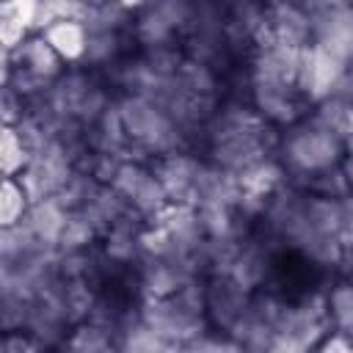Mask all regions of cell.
Here are the masks:
<instances>
[{
    "label": "cell",
    "mask_w": 353,
    "mask_h": 353,
    "mask_svg": "<svg viewBox=\"0 0 353 353\" xmlns=\"http://www.w3.org/2000/svg\"><path fill=\"white\" fill-rule=\"evenodd\" d=\"M201 138L207 146V160L232 171L243 174L254 163L276 154L279 135L251 102L229 99L215 108V113L201 127Z\"/></svg>",
    "instance_id": "6da1fadb"
},
{
    "label": "cell",
    "mask_w": 353,
    "mask_h": 353,
    "mask_svg": "<svg viewBox=\"0 0 353 353\" xmlns=\"http://www.w3.org/2000/svg\"><path fill=\"white\" fill-rule=\"evenodd\" d=\"M276 154L287 171V179L306 188V182L342 163L345 157V138L320 124L314 116H303L301 121L290 124L279 135Z\"/></svg>",
    "instance_id": "7a4b0ae2"
},
{
    "label": "cell",
    "mask_w": 353,
    "mask_h": 353,
    "mask_svg": "<svg viewBox=\"0 0 353 353\" xmlns=\"http://www.w3.org/2000/svg\"><path fill=\"white\" fill-rule=\"evenodd\" d=\"M116 105H119V113H121V121H124V130L132 146L146 160L188 149L190 135L154 99L141 97V94H119Z\"/></svg>",
    "instance_id": "3957f363"
},
{
    "label": "cell",
    "mask_w": 353,
    "mask_h": 353,
    "mask_svg": "<svg viewBox=\"0 0 353 353\" xmlns=\"http://www.w3.org/2000/svg\"><path fill=\"white\" fill-rule=\"evenodd\" d=\"M331 331L325 292H306L298 301H287L276 325L273 350L281 353H303L320 347L323 336Z\"/></svg>",
    "instance_id": "277c9868"
},
{
    "label": "cell",
    "mask_w": 353,
    "mask_h": 353,
    "mask_svg": "<svg viewBox=\"0 0 353 353\" xmlns=\"http://www.w3.org/2000/svg\"><path fill=\"white\" fill-rule=\"evenodd\" d=\"M196 0H149L141 11L132 14V39L141 47L176 44L185 39L193 19Z\"/></svg>",
    "instance_id": "5b68a950"
},
{
    "label": "cell",
    "mask_w": 353,
    "mask_h": 353,
    "mask_svg": "<svg viewBox=\"0 0 353 353\" xmlns=\"http://www.w3.org/2000/svg\"><path fill=\"white\" fill-rule=\"evenodd\" d=\"M108 185H113L146 223H152L171 204V199L149 160H135V157L124 160Z\"/></svg>",
    "instance_id": "8992f818"
},
{
    "label": "cell",
    "mask_w": 353,
    "mask_h": 353,
    "mask_svg": "<svg viewBox=\"0 0 353 353\" xmlns=\"http://www.w3.org/2000/svg\"><path fill=\"white\" fill-rule=\"evenodd\" d=\"M248 102L270 127H290L303 119V108L309 105L298 85L248 72Z\"/></svg>",
    "instance_id": "52a82bcc"
},
{
    "label": "cell",
    "mask_w": 353,
    "mask_h": 353,
    "mask_svg": "<svg viewBox=\"0 0 353 353\" xmlns=\"http://www.w3.org/2000/svg\"><path fill=\"white\" fill-rule=\"evenodd\" d=\"M287 298L270 292V290H254L245 312L232 325V339L240 345V350H273L276 325L281 317Z\"/></svg>",
    "instance_id": "ba28073f"
},
{
    "label": "cell",
    "mask_w": 353,
    "mask_h": 353,
    "mask_svg": "<svg viewBox=\"0 0 353 353\" xmlns=\"http://www.w3.org/2000/svg\"><path fill=\"white\" fill-rule=\"evenodd\" d=\"M347 69H350V66H347L342 58H336L334 52H328L325 47H320V44L312 41V44H306L303 52H301L295 85H298V91L303 94V99H306L309 105H317V102H323L325 97L334 94L336 83L342 80V74H345Z\"/></svg>",
    "instance_id": "9c48e42d"
},
{
    "label": "cell",
    "mask_w": 353,
    "mask_h": 353,
    "mask_svg": "<svg viewBox=\"0 0 353 353\" xmlns=\"http://www.w3.org/2000/svg\"><path fill=\"white\" fill-rule=\"evenodd\" d=\"M135 281L141 290V298H160L176 292L190 279L201 276L193 262L179 256H163V254H143L135 262Z\"/></svg>",
    "instance_id": "30bf717a"
},
{
    "label": "cell",
    "mask_w": 353,
    "mask_h": 353,
    "mask_svg": "<svg viewBox=\"0 0 353 353\" xmlns=\"http://www.w3.org/2000/svg\"><path fill=\"white\" fill-rule=\"evenodd\" d=\"M204 301H207L210 325L229 334L232 325L245 312L251 301V290H245L229 273H212V276H204Z\"/></svg>",
    "instance_id": "8fae6325"
},
{
    "label": "cell",
    "mask_w": 353,
    "mask_h": 353,
    "mask_svg": "<svg viewBox=\"0 0 353 353\" xmlns=\"http://www.w3.org/2000/svg\"><path fill=\"white\" fill-rule=\"evenodd\" d=\"M312 41L353 66V3L350 6H314Z\"/></svg>",
    "instance_id": "7c38bea8"
},
{
    "label": "cell",
    "mask_w": 353,
    "mask_h": 353,
    "mask_svg": "<svg viewBox=\"0 0 353 353\" xmlns=\"http://www.w3.org/2000/svg\"><path fill=\"white\" fill-rule=\"evenodd\" d=\"M152 168H154L157 179L163 182L171 201L193 204L196 185H199V176H201V168H204V157H196L190 149H179V152L154 157Z\"/></svg>",
    "instance_id": "4fadbf2b"
},
{
    "label": "cell",
    "mask_w": 353,
    "mask_h": 353,
    "mask_svg": "<svg viewBox=\"0 0 353 353\" xmlns=\"http://www.w3.org/2000/svg\"><path fill=\"white\" fill-rule=\"evenodd\" d=\"M143 229L146 221L132 210L102 232V254L113 268H135V262L143 256Z\"/></svg>",
    "instance_id": "5bb4252c"
},
{
    "label": "cell",
    "mask_w": 353,
    "mask_h": 353,
    "mask_svg": "<svg viewBox=\"0 0 353 353\" xmlns=\"http://www.w3.org/2000/svg\"><path fill=\"white\" fill-rule=\"evenodd\" d=\"M270 270H273V245L265 243V240H256L251 234H245L240 240V245L234 248L232 254V262H229V276L237 279L245 290H262L270 279Z\"/></svg>",
    "instance_id": "9a60e30c"
},
{
    "label": "cell",
    "mask_w": 353,
    "mask_h": 353,
    "mask_svg": "<svg viewBox=\"0 0 353 353\" xmlns=\"http://www.w3.org/2000/svg\"><path fill=\"white\" fill-rule=\"evenodd\" d=\"M265 39L295 44V47L312 44V11L298 0L268 6V25H265L262 41Z\"/></svg>",
    "instance_id": "2e32d148"
},
{
    "label": "cell",
    "mask_w": 353,
    "mask_h": 353,
    "mask_svg": "<svg viewBox=\"0 0 353 353\" xmlns=\"http://www.w3.org/2000/svg\"><path fill=\"white\" fill-rule=\"evenodd\" d=\"M41 36L52 44V50L66 61V66H83L85 47H88V30L83 19H58L41 30Z\"/></svg>",
    "instance_id": "e0dca14e"
},
{
    "label": "cell",
    "mask_w": 353,
    "mask_h": 353,
    "mask_svg": "<svg viewBox=\"0 0 353 353\" xmlns=\"http://www.w3.org/2000/svg\"><path fill=\"white\" fill-rule=\"evenodd\" d=\"M132 39L130 30H88V47L83 66L88 69H113L119 61L127 58V41Z\"/></svg>",
    "instance_id": "ac0fdd59"
},
{
    "label": "cell",
    "mask_w": 353,
    "mask_h": 353,
    "mask_svg": "<svg viewBox=\"0 0 353 353\" xmlns=\"http://www.w3.org/2000/svg\"><path fill=\"white\" fill-rule=\"evenodd\" d=\"M28 226L33 229V234L44 243V245H52L58 248V240H61V232L69 221V210L58 201V196H47V199H39L30 204L28 215H25Z\"/></svg>",
    "instance_id": "d6986e66"
},
{
    "label": "cell",
    "mask_w": 353,
    "mask_h": 353,
    "mask_svg": "<svg viewBox=\"0 0 353 353\" xmlns=\"http://www.w3.org/2000/svg\"><path fill=\"white\" fill-rule=\"evenodd\" d=\"M83 212L94 221V226H97L99 232H105V229H110L119 218H124L127 212H132V207H130V201H127L113 185L102 182V188H99L97 196L83 207Z\"/></svg>",
    "instance_id": "ffe728a7"
},
{
    "label": "cell",
    "mask_w": 353,
    "mask_h": 353,
    "mask_svg": "<svg viewBox=\"0 0 353 353\" xmlns=\"http://www.w3.org/2000/svg\"><path fill=\"white\" fill-rule=\"evenodd\" d=\"M63 347L74 350V353H105V350L116 347V336L108 328L97 325L94 320H80L69 328Z\"/></svg>",
    "instance_id": "44dd1931"
},
{
    "label": "cell",
    "mask_w": 353,
    "mask_h": 353,
    "mask_svg": "<svg viewBox=\"0 0 353 353\" xmlns=\"http://www.w3.org/2000/svg\"><path fill=\"white\" fill-rule=\"evenodd\" d=\"M325 303H328V317L331 328L353 336V284L347 279H339L325 290Z\"/></svg>",
    "instance_id": "7402d4cb"
},
{
    "label": "cell",
    "mask_w": 353,
    "mask_h": 353,
    "mask_svg": "<svg viewBox=\"0 0 353 353\" xmlns=\"http://www.w3.org/2000/svg\"><path fill=\"white\" fill-rule=\"evenodd\" d=\"M102 237V232L94 226V221L83 212V210H72L69 221L61 232L58 240V251H83V248H94V243Z\"/></svg>",
    "instance_id": "603a6c76"
},
{
    "label": "cell",
    "mask_w": 353,
    "mask_h": 353,
    "mask_svg": "<svg viewBox=\"0 0 353 353\" xmlns=\"http://www.w3.org/2000/svg\"><path fill=\"white\" fill-rule=\"evenodd\" d=\"M30 160V149L25 143V138L19 135L17 127L11 124H3L0 130V168H3V176H19L25 171Z\"/></svg>",
    "instance_id": "cb8c5ba5"
},
{
    "label": "cell",
    "mask_w": 353,
    "mask_h": 353,
    "mask_svg": "<svg viewBox=\"0 0 353 353\" xmlns=\"http://www.w3.org/2000/svg\"><path fill=\"white\" fill-rule=\"evenodd\" d=\"M102 188V182L88 171V168H74V174L69 176V182L55 193L58 196V201L72 212V210H83L94 196H97V190Z\"/></svg>",
    "instance_id": "d4e9b609"
},
{
    "label": "cell",
    "mask_w": 353,
    "mask_h": 353,
    "mask_svg": "<svg viewBox=\"0 0 353 353\" xmlns=\"http://www.w3.org/2000/svg\"><path fill=\"white\" fill-rule=\"evenodd\" d=\"M30 210V196L22 188V182L17 176H3V188H0V226H11L17 221H22Z\"/></svg>",
    "instance_id": "484cf974"
},
{
    "label": "cell",
    "mask_w": 353,
    "mask_h": 353,
    "mask_svg": "<svg viewBox=\"0 0 353 353\" xmlns=\"http://www.w3.org/2000/svg\"><path fill=\"white\" fill-rule=\"evenodd\" d=\"M306 190H312V193H317V196L342 199V196H347V193L353 190V185L347 182V174H345V168H342V163H339V165H334V168H328V171L314 174V176L306 182Z\"/></svg>",
    "instance_id": "4316f807"
},
{
    "label": "cell",
    "mask_w": 353,
    "mask_h": 353,
    "mask_svg": "<svg viewBox=\"0 0 353 353\" xmlns=\"http://www.w3.org/2000/svg\"><path fill=\"white\" fill-rule=\"evenodd\" d=\"M39 8H41V0H3L0 17L19 22L30 33H39Z\"/></svg>",
    "instance_id": "83f0119b"
},
{
    "label": "cell",
    "mask_w": 353,
    "mask_h": 353,
    "mask_svg": "<svg viewBox=\"0 0 353 353\" xmlns=\"http://www.w3.org/2000/svg\"><path fill=\"white\" fill-rule=\"evenodd\" d=\"M28 108H30V102L14 88V85H8V83H3V99H0V113H3V124H19L22 121V116L28 113Z\"/></svg>",
    "instance_id": "f1b7e54d"
},
{
    "label": "cell",
    "mask_w": 353,
    "mask_h": 353,
    "mask_svg": "<svg viewBox=\"0 0 353 353\" xmlns=\"http://www.w3.org/2000/svg\"><path fill=\"white\" fill-rule=\"evenodd\" d=\"M0 350L3 353H36V350H44L39 345V339L25 331V328H17V331H6L3 342H0Z\"/></svg>",
    "instance_id": "f546056e"
},
{
    "label": "cell",
    "mask_w": 353,
    "mask_h": 353,
    "mask_svg": "<svg viewBox=\"0 0 353 353\" xmlns=\"http://www.w3.org/2000/svg\"><path fill=\"white\" fill-rule=\"evenodd\" d=\"M342 168L347 174V182L353 185V135L345 138V157H342Z\"/></svg>",
    "instance_id": "4dcf8cb0"
},
{
    "label": "cell",
    "mask_w": 353,
    "mask_h": 353,
    "mask_svg": "<svg viewBox=\"0 0 353 353\" xmlns=\"http://www.w3.org/2000/svg\"><path fill=\"white\" fill-rule=\"evenodd\" d=\"M119 3H121L127 11H132V14H135V11H141V8H143L149 0H119Z\"/></svg>",
    "instance_id": "1f68e13d"
},
{
    "label": "cell",
    "mask_w": 353,
    "mask_h": 353,
    "mask_svg": "<svg viewBox=\"0 0 353 353\" xmlns=\"http://www.w3.org/2000/svg\"><path fill=\"white\" fill-rule=\"evenodd\" d=\"M320 3H325V6H350L353 0H320Z\"/></svg>",
    "instance_id": "d6a6232c"
},
{
    "label": "cell",
    "mask_w": 353,
    "mask_h": 353,
    "mask_svg": "<svg viewBox=\"0 0 353 353\" xmlns=\"http://www.w3.org/2000/svg\"><path fill=\"white\" fill-rule=\"evenodd\" d=\"M85 8H91V6H102V3H108V0H80Z\"/></svg>",
    "instance_id": "836d02e7"
}]
</instances>
